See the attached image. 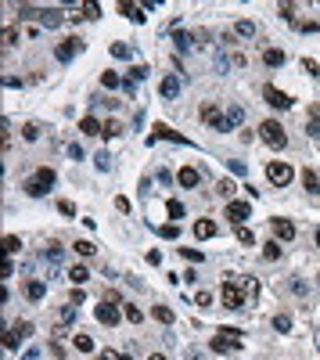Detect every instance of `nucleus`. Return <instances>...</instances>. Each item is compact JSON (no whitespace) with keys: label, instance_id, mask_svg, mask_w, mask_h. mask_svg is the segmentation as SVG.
<instances>
[{"label":"nucleus","instance_id":"0eeeda50","mask_svg":"<svg viewBox=\"0 0 320 360\" xmlns=\"http://www.w3.org/2000/svg\"><path fill=\"white\" fill-rule=\"evenodd\" d=\"M80 47H83V40L80 36H69V40H62V43H58V62H72V58L76 54H80Z\"/></svg>","mask_w":320,"mask_h":360},{"label":"nucleus","instance_id":"f03ea898","mask_svg":"<svg viewBox=\"0 0 320 360\" xmlns=\"http://www.w3.org/2000/svg\"><path fill=\"white\" fill-rule=\"evenodd\" d=\"M241 346H245V339H241L238 328H223V332L212 339V353H238Z\"/></svg>","mask_w":320,"mask_h":360},{"label":"nucleus","instance_id":"603ef678","mask_svg":"<svg viewBox=\"0 0 320 360\" xmlns=\"http://www.w3.org/2000/svg\"><path fill=\"white\" fill-rule=\"evenodd\" d=\"M58 213H65V216H76V205L62 198V202H58Z\"/></svg>","mask_w":320,"mask_h":360},{"label":"nucleus","instance_id":"473e14b6","mask_svg":"<svg viewBox=\"0 0 320 360\" xmlns=\"http://www.w3.org/2000/svg\"><path fill=\"white\" fill-rule=\"evenodd\" d=\"M43 260H51V263H58V260H62V245H58V242H51L47 249H43Z\"/></svg>","mask_w":320,"mask_h":360},{"label":"nucleus","instance_id":"680f3d73","mask_svg":"<svg viewBox=\"0 0 320 360\" xmlns=\"http://www.w3.org/2000/svg\"><path fill=\"white\" fill-rule=\"evenodd\" d=\"M101 360H130V357H123V353H112V350H104V353H101Z\"/></svg>","mask_w":320,"mask_h":360},{"label":"nucleus","instance_id":"3c124183","mask_svg":"<svg viewBox=\"0 0 320 360\" xmlns=\"http://www.w3.org/2000/svg\"><path fill=\"white\" fill-rule=\"evenodd\" d=\"M302 69H306V72H310V76H317V72H320V65L313 62V58H302Z\"/></svg>","mask_w":320,"mask_h":360},{"label":"nucleus","instance_id":"b1692460","mask_svg":"<svg viewBox=\"0 0 320 360\" xmlns=\"http://www.w3.org/2000/svg\"><path fill=\"white\" fill-rule=\"evenodd\" d=\"M302 187H306L310 194H317V191H320V177H317L313 170H306V173H302Z\"/></svg>","mask_w":320,"mask_h":360},{"label":"nucleus","instance_id":"09e8293b","mask_svg":"<svg viewBox=\"0 0 320 360\" xmlns=\"http://www.w3.org/2000/svg\"><path fill=\"white\" fill-rule=\"evenodd\" d=\"M277 11H281V18H288V22H292V18H295V4H281Z\"/></svg>","mask_w":320,"mask_h":360},{"label":"nucleus","instance_id":"58836bf2","mask_svg":"<svg viewBox=\"0 0 320 360\" xmlns=\"http://www.w3.org/2000/svg\"><path fill=\"white\" fill-rule=\"evenodd\" d=\"M234 187H238L234 180H220V184H216V191L223 194V198H231V194H234Z\"/></svg>","mask_w":320,"mask_h":360},{"label":"nucleus","instance_id":"2eb2a0df","mask_svg":"<svg viewBox=\"0 0 320 360\" xmlns=\"http://www.w3.org/2000/svg\"><path fill=\"white\" fill-rule=\"evenodd\" d=\"M202 119H205V123H209V126H216V130H220V119H223V112H220V104H212V101H205V104H202Z\"/></svg>","mask_w":320,"mask_h":360},{"label":"nucleus","instance_id":"6e6552de","mask_svg":"<svg viewBox=\"0 0 320 360\" xmlns=\"http://www.w3.org/2000/svg\"><path fill=\"white\" fill-rule=\"evenodd\" d=\"M248 216H252V205H248V202H227V220L245 223Z\"/></svg>","mask_w":320,"mask_h":360},{"label":"nucleus","instance_id":"20e7f679","mask_svg":"<svg viewBox=\"0 0 320 360\" xmlns=\"http://www.w3.org/2000/svg\"><path fill=\"white\" fill-rule=\"evenodd\" d=\"M220 299H223L227 310H241V306H245V288H241L238 281H227L220 288Z\"/></svg>","mask_w":320,"mask_h":360},{"label":"nucleus","instance_id":"338daca9","mask_svg":"<svg viewBox=\"0 0 320 360\" xmlns=\"http://www.w3.org/2000/svg\"><path fill=\"white\" fill-rule=\"evenodd\" d=\"M317 346H320V332H317Z\"/></svg>","mask_w":320,"mask_h":360},{"label":"nucleus","instance_id":"72a5a7b5","mask_svg":"<svg viewBox=\"0 0 320 360\" xmlns=\"http://www.w3.org/2000/svg\"><path fill=\"white\" fill-rule=\"evenodd\" d=\"M263 256H266L270 263H273V260H281V245H277V242H266V245H263Z\"/></svg>","mask_w":320,"mask_h":360},{"label":"nucleus","instance_id":"c756f323","mask_svg":"<svg viewBox=\"0 0 320 360\" xmlns=\"http://www.w3.org/2000/svg\"><path fill=\"white\" fill-rule=\"evenodd\" d=\"M123 313H126L133 324H141V321H144V313H141V306H137V303H126V306H123Z\"/></svg>","mask_w":320,"mask_h":360},{"label":"nucleus","instance_id":"1a4fd4ad","mask_svg":"<svg viewBox=\"0 0 320 360\" xmlns=\"http://www.w3.org/2000/svg\"><path fill=\"white\" fill-rule=\"evenodd\" d=\"M270 227H273V234H277L281 242H292V238H295V223H292V220L273 216V220H270Z\"/></svg>","mask_w":320,"mask_h":360},{"label":"nucleus","instance_id":"13d9d810","mask_svg":"<svg viewBox=\"0 0 320 360\" xmlns=\"http://www.w3.org/2000/svg\"><path fill=\"white\" fill-rule=\"evenodd\" d=\"M148 263H151V267H159V263H162V252H159V249H151V252H148Z\"/></svg>","mask_w":320,"mask_h":360},{"label":"nucleus","instance_id":"a19ab883","mask_svg":"<svg viewBox=\"0 0 320 360\" xmlns=\"http://www.w3.org/2000/svg\"><path fill=\"white\" fill-rule=\"evenodd\" d=\"M238 242H241V245H255V234H252L248 227H238Z\"/></svg>","mask_w":320,"mask_h":360},{"label":"nucleus","instance_id":"412c9836","mask_svg":"<svg viewBox=\"0 0 320 360\" xmlns=\"http://www.w3.org/2000/svg\"><path fill=\"white\" fill-rule=\"evenodd\" d=\"M212 234H216V223H212V220H198L194 223V238H202V242H205V238H212Z\"/></svg>","mask_w":320,"mask_h":360},{"label":"nucleus","instance_id":"a18cd8bd","mask_svg":"<svg viewBox=\"0 0 320 360\" xmlns=\"http://www.w3.org/2000/svg\"><path fill=\"white\" fill-rule=\"evenodd\" d=\"M112 54H115V58H130L133 51L126 47V43H112Z\"/></svg>","mask_w":320,"mask_h":360},{"label":"nucleus","instance_id":"4468645a","mask_svg":"<svg viewBox=\"0 0 320 360\" xmlns=\"http://www.w3.org/2000/svg\"><path fill=\"white\" fill-rule=\"evenodd\" d=\"M159 94H162L165 101H176V94H180V80H176V76H165V80L159 83Z\"/></svg>","mask_w":320,"mask_h":360},{"label":"nucleus","instance_id":"052dcab7","mask_svg":"<svg viewBox=\"0 0 320 360\" xmlns=\"http://www.w3.org/2000/svg\"><path fill=\"white\" fill-rule=\"evenodd\" d=\"M162 234H165V238H169V242H173V238L180 234V227H176V223H169V227H162Z\"/></svg>","mask_w":320,"mask_h":360},{"label":"nucleus","instance_id":"bb28decb","mask_svg":"<svg viewBox=\"0 0 320 360\" xmlns=\"http://www.w3.org/2000/svg\"><path fill=\"white\" fill-rule=\"evenodd\" d=\"M151 317L162 321V324H173V310L169 306H155V310H151Z\"/></svg>","mask_w":320,"mask_h":360},{"label":"nucleus","instance_id":"864d4df0","mask_svg":"<svg viewBox=\"0 0 320 360\" xmlns=\"http://www.w3.org/2000/svg\"><path fill=\"white\" fill-rule=\"evenodd\" d=\"M101 83L112 90V87H119V76H115V72H104V76H101Z\"/></svg>","mask_w":320,"mask_h":360},{"label":"nucleus","instance_id":"2f4dec72","mask_svg":"<svg viewBox=\"0 0 320 360\" xmlns=\"http://www.w3.org/2000/svg\"><path fill=\"white\" fill-rule=\"evenodd\" d=\"M76 350H80V353H90V350H94V339H90V335H80V332H76Z\"/></svg>","mask_w":320,"mask_h":360},{"label":"nucleus","instance_id":"f257e3e1","mask_svg":"<svg viewBox=\"0 0 320 360\" xmlns=\"http://www.w3.org/2000/svg\"><path fill=\"white\" fill-rule=\"evenodd\" d=\"M54 180H58V173H54L51 166H40L33 177L22 180V191L29 194V198H40V194H47V191L54 187Z\"/></svg>","mask_w":320,"mask_h":360},{"label":"nucleus","instance_id":"37998d69","mask_svg":"<svg viewBox=\"0 0 320 360\" xmlns=\"http://www.w3.org/2000/svg\"><path fill=\"white\" fill-rule=\"evenodd\" d=\"M252 33H255V25H252L248 18H241V22H238V36H252Z\"/></svg>","mask_w":320,"mask_h":360},{"label":"nucleus","instance_id":"c03bdc74","mask_svg":"<svg viewBox=\"0 0 320 360\" xmlns=\"http://www.w3.org/2000/svg\"><path fill=\"white\" fill-rule=\"evenodd\" d=\"M144 76H148V65H133V69H130V80H133V83H141Z\"/></svg>","mask_w":320,"mask_h":360},{"label":"nucleus","instance_id":"0e129e2a","mask_svg":"<svg viewBox=\"0 0 320 360\" xmlns=\"http://www.w3.org/2000/svg\"><path fill=\"white\" fill-rule=\"evenodd\" d=\"M148 360H165V357H162V353H151V357H148Z\"/></svg>","mask_w":320,"mask_h":360},{"label":"nucleus","instance_id":"ea45409f","mask_svg":"<svg viewBox=\"0 0 320 360\" xmlns=\"http://www.w3.org/2000/svg\"><path fill=\"white\" fill-rule=\"evenodd\" d=\"M22 137H25V141H36V137H40V126H36V123H25V126H22Z\"/></svg>","mask_w":320,"mask_h":360},{"label":"nucleus","instance_id":"7c9ffc66","mask_svg":"<svg viewBox=\"0 0 320 360\" xmlns=\"http://www.w3.org/2000/svg\"><path fill=\"white\" fill-rule=\"evenodd\" d=\"M238 284H241V288H245V295H252V299L259 295V281H255V277H241Z\"/></svg>","mask_w":320,"mask_h":360},{"label":"nucleus","instance_id":"9d476101","mask_svg":"<svg viewBox=\"0 0 320 360\" xmlns=\"http://www.w3.org/2000/svg\"><path fill=\"white\" fill-rule=\"evenodd\" d=\"M97 321H101V324H108V328H112V324H119V303H108V299H104V303L97 306Z\"/></svg>","mask_w":320,"mask_h":360},{"label":"nucleus","instance_id":"a878e982","mask_svg":"<svg viewBox=\"0 0 320 360\" xmlns=\"http://www.w3.org/2000/svg\"><path fill=\"white\" fill-rule=\"evenodd\" d=\"M11 335H14V339H29V335H33V321H18V324L11 328Z\"/></svg>","mask_w":320,"mask_h":360},{"label":"nucleus","instance_id":"f8f14e48","mask_svg":"<svg viewBox=\"0 0 320 360\" xmlns=\"http://www.w3.org/2000/svg\"><path fill=\"white\" fill-rule=\"evenodd\" d=\"M263 97H266V104H270V108H288V104H292V97H288V94H281L277 87H263Z\"/></svg>","mask_w":320,"mask_h":360},{"label":"nucleus","instance_id":"ddd939ff","mask_svg":"<svg viewBox=\"0 0 320 360\" xmlns=\"http://www.w3.org/2000/svg\"><path fill=\"white\" fill-rule=\"evenodd\" d=\"M176 180H180V187H187V191H194L198 184H202V173H198L194 166H184V170H180V177H176Z\"/></svg>","mask_w":320,"mask_h":360},{"label":"nucleus","instance_id":"bf43d9fd","mask_svg":"<svg viewBox=\"0 0 320 360\" xmlns=\"http://www.w3.org/2000/svg\"><path fill=\"white\" fill-rule=\"evenodd\" d=\"M69 303H72V306H80V303H83V288H76V292H69Z\"/></svg>","mask_w":320,"mask_h":360},{"label":"nucleus","instance_id":"8fccbe9b","mask_svg":"<svg viewBox=\"0 0 320 360\" xmlns=\"http://www.w3.org/2000/svg\"><path fill=\"white\" fill-rule=\"evenodd\" d=\"M180 252H184V260H191V263H202V252H198V249H180Z\"/></svg>","mask_w":320,"mask_h":360},{"label":"nucleus","instance_id":"423d86ee","mask_svg":"<svg viewBox=\"0 0 320 360\" xmlns=\"http://www.w3.org/2000/svg\"><path fill=\"white\" fill-rule=\"evenodd\" d=\"M241 123H245V108H241V104H231V108L223 112V119H220V133L234 130V126H241Z\"/></svg>","mask_w":320,"mask_h":360},{"label":"nucleus","instance_id":"e433bc0d","mask_svg":"<svg viewBox=\"0 0 320 360\" xmlns=\"http://www.w3.org/2000/svg\"><path fill=\"white\" fill-rule=\"evenodd\" d=\"M0 43H4V47H14V43H18V33H14V29H4V33H0Z\"/></svg>","mask_w":320,"mask_h":360},{"label":"nucleus","instance_id":"393cba45","mask_svg":"<svg viewBox=\"0 0 320 360\" xmlns=\"http://www.w3.org/2000/svg\"><path fill=\"white\" fill-rule=\"evenodd\" d=\"M173 43H176L180 51H191V47H194V36H191V33H180V29H176V33H173Z\"/></svg>","mask_w":320,"mask_h":360},{"label":"nucleus","instance_id":"4c0bfd02","mask_svg":"<svg viewBox=\"0 0 320 360\" xmlns=\"http://www.w3.org/2000/svg\"><path fill=\"white\" fill-rule=\"evenodd\" d=\"M273 328H277V332H288V328H292V317H288V313H277V317H273Z\"/></svg>","mask_w":320,"mask_h":360},{"label":"nucleus","instance_id":"e2e57ef3","mask_svg":"<svg viewBox=\"0 0 320 360\" xmlns=\"http://www.w3.org/2000/svg\"><path fill=\"white\" fill-rule=\"evenodd\" d=\"M69 155H72V159H86V155H83V148H80V144H69Z\"/></svg>","mask_w":320,"mask_h":360},{"label":"nucleus","instance_id":"f3484780","mask_svg":"<svg viewBox=\"0 0 320 360\" xmlns=\"http://www.w3.org/2000/svg\"><path fill=\"white\" fill-rule=\"evenodd\" d=\"M62 18H65V14H62V11H58V7H43V11H40V22H43V25H47V29H54V25H62Z\"/></svg>","mask_w":320,"mask_h":360},{"label":"nucleus","instance_id":"4d7b16f0","mask_svg":"<svg viewBox=\"0 0 320 360\" xmlns=\"http://www.w3.org/2000/svg\"><path fill=\"white\" fill-rule=\"evenodd\" d=\"M0 274H4V277H11V274H14V263H11V256H7L4 263H0Z\"/></svg>","mask_w":320,"mask_h":360},{"label":"nucleus","instance_id":"9b49d317","mask_svg":"<svg viewBox=\"0 0 320 360\" xmlns=\"http://www.w3.org/2000/svg\"><path fill=\"white\" fill-rule=\"evenodd\" d=\"M162 137H165V141H176V144H191L184 133H176L173 126H165V123H159V126H155V133H151V141H162Z\"/></svg>","mask_w":320,"mask_h":360},{"label":"nucleus","instance_id":"7ed1b4c3","mask_svg":"<svg viewBox=\"0 0 320 360\" xmlns=\"http://www.w3.org/2000/svg\"><path fill=\"white\" fill-rule=\"evenodd\" d=\"M259 137H263L270 148H284V144H288V133L281 130V123H277V119H266V123L259 126Z\"/></svg>","mask_w":320,"mask_h":360},{"label":"nucleus","instance_id":"c85d7f7f","mask_svg":"<svg viewBox=\"0 0 320 360\" xmlns=\"http://www.w3.org/2000/svg\"><path fill=\"white\" fill-rule=\"evenodd\" d=\"M4 252H7V256H14V252H22V238L7 234V238H4Z\"/></svg>","mask_w":320,"mask_h":360},{"label":"nucleus","instance_id":"39448f33","mask_svg":"<svg viewBox=\"0 0 320 360\" xmlns=\"http://www.w3.org/2000/svg\"><path fill=\"white\" fill-rule=\"evenodd\" d=\"M292 166H288V162H270L266 166V180L270 184H277V187H284V184H292Z\"/></svg>","mask_w":320,"mask_h":360},{"label":"nucleus","instance_id":"f704fd0d","mask_svg":"<svg viewBox=\"0 0 320 360\" xmlns=\"http://www.w3.org/2000/svg\"><path fill=\"white\" fill-rule=\"evenodd\" d=\"M101 133H104V137H119V133H123V123H115V119H108Z\"/></svg>","mask_w":320,"mask_h":360},{"label":"nucleus","instance_id":"49530a36","mask_svg":"<svg viewBox=\"0 0 320 360\" xmlns=\"http://www.w3.org/2000/svg\"><path fill=\"white\" fill-rule=\"evenodd\" d=\"M165 209H169V216H173V220H180V216H184V205H180L176 198H173L169 205H165Z\"/></svg>","mask_w":320,"mask_h":360},{"label":"nucleus","instance_id":"dca6fc26","mask_svg":"<svg viewBox=\"0 0 320 360\" xmlns=\"http://www.w3.org/2000/svg\"><path fill=\"white\" fill-rule=\"evenodd\" d=\"M306 133L320 141V104H310V119H306Z\"/></svg>","mask_w":320,"mask_h":360},{"label":"nucleus","instance_id":"79ce46f5","mask_svg":"<svg viewBox=\"0 0 320 360\" xmlns=\"http://www.w3.org/2000/svg\"><path fill=\"white\" fill-rule=\"evenodd\" d=\"M83 18H101V7L90 0V4H83Z\"/></svg>","mask_w":320,"mask_h":360},{"label":"nucleus","instance_id":"6e6d98bb","mask_svg":"<svg viewBox=\"0 0 320 360\" xmlns=\"http://www.w3.org/2000/svg\"><path fill=\"white\" fill-rule=\"evenodd\" d=\"M194 303H198V306H212V295H209V292H198Z\"/></svg>","mask_w":320,"mask_h":360},{"label":"nucleus","instance_id":"a211bd4d","mask_svg":"<svg viewBox=\"0 0 320 360\" xmlns=\"http://www.w3.org/2000/svg\"><path fill=\"white\" fill-rule=\"evenodd\" d=\"M80 130L86 133V137H94V133H101V130H104V123H97L94 115H83V119H80Z\"/></svg>","mask_w":320,"mask_h":360},{"label":"nucleus","instance_id":"cd10ccee","mask_svg":"<svg viewBox=\"0 0 320 360\" xmlns=\"http://www.w3.org/2000/svg\"><path fill=\"white\" fill-rule=\"evenodd\" d=\"M69 277H72L76 284H83V281L90 277V270H86V267H80V263H76V267H69Z\"/></svg>","mask_w":320,"mask_h":360},{"label":"nucleus","instance_id":"de8ad7c7","mask_svg":"<svg viewBox=\"0 0 320 360\" xmlns=\"http://www.w3.org/2000/svg\"><path fill=\"white\" fill-rule=\"evenodd\" d=\"M227 166H231V173H238V177H245V162H241V159H231V162H227Z\"/></svg>","mask_w":320,"mask_h":360},{"label":"nucleus","instance_id":"69168bd1","mask_svg":"<svg viewBox=\"0 0 320 360\" xmlns=\"http://www.w3.org/2000/svg\"><path fill=\"white\" fill-rule=\"evenodd\" d=\"M317 249H320V227H317Z\"/></svg>","mask_w":320,"mask_h":360},{"label":"nucleus","instance_id":"c9c22d12","mask_svg":"<svg viewBox=\"0 0 320 360\" xmlns=\"http://www.w3.org/2000/svg\"><path fill=\"white\" fill-rule=\"evenodd\" d=\"M72 249L80 252V256H94V252H97V245H94V242H76Z\"/></svg>","mask_w":320,"mask_h":360},{"label":"nucleus","instance_id":"4be33fe9","mask_svg":"<svg viewBox=\"0 0 320 360\" xmlns=\"http://www.w3.org/2000/svg\"><path fill=\"white\" fill-rule=\"evenodd\" d=\"M25 295H29V299H33V303H40V299H43V295H47V284H43V281H29V288H25Z\"/></svg>","mask_w":320,"mask_h":360},{"label":"nucleus","instance_id":"5fc2aeb1","mask_svg":"<svg viewBox=\"0 0 320 360\" xmlns=\"http://www.w3.org/2000/svg\"><path fill=\"white\" fill-rule=\"evenodd\" d=\"M108 166H112V155L101 152V155H97V170H108Z\"/></svg>","mask_w":320,"mask_h":360},{"label":"nucleus","instance_id":"6ab92c4d","mask_svg":"<svg viewBox=\"0 0 320 360\" xmlns=\"http://www.w3.org/2000/svg\"><path fill=\"white\" fill-rule=\"evenodd\" d=\"M119 11L126 14L130 22H144V7H137V4H130V0H123V4H119Z\"/></svg>","mask_w":320,"mask_h":360},{"label":"nucleus","instance_id":"5701e85b","mask_svg":"<svg viewBox=\"0 0 320 360\" xmlns=\"http://www.w3.org/2000/svg\"><path fill=\"white\" fill-rule=\"evenodd\" d=\"M76 310H80V306H72V303H69V306H62V310H58V324L69 328V324L76 321Z\"/></svg>","mask_w":320,"mask_h":360},{"label":"nucleus","instance_id":"aec40b11","mask_svg":"<svg viewBox=\"0 0 320 360\" xmlns=\"http://www.w3.org/2000/svg\"><path fill=\"white\" fill-rule=\"evenodd\" d=\"M263 65H266V69H277V65H284V51H277V47L263 51Z\"/></svg>","mask_w":320,"mask_h":360}]
</instances>
